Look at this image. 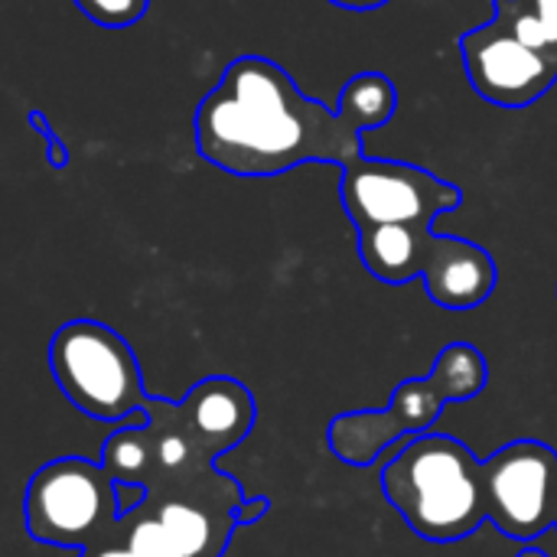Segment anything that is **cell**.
I'll list each match as a JSON object with an SVG mask.
<instances>
[{"label": "cell", "mask_w": 557, "mask_h": 557, "mask_svg": "<svg viewBox=\"0 0 557 557\" xmlns=\"http://www.w3.org/2000/svg\"><path fill=\"white\" fill-rule=\"evenodd\" d=\"M82 557H137L127 545H124V539H108V542H98V545H91V548H85Z\"/></svg>", "instance_id": "cell-18"}, {"label": "cell", "mask_w": 557, "mask_h": 557, "mask_svg": "<svg viewBox=\"0 0 557 557\" xmlns=\"http://www.w3.org/2000/svg\"><path fill=\"white\" fill-rule=\"evenodd\" d=\"M519 10H525L552 39V46L557 49V0H512Z\"/></svg>", "instance_id": "cell-17"}, {"label": "cell", "mask_w": 557, "mask_h": 557, "mask_svg": "<svg viewBox=\"0 0 557 557\" xmlns=\"http://www.w3.org/2000/svg\"><path fill=\"white\" fill-rule=\"evenodd\" d=\"M176 408H180L183 428L212 457L242 444L251 434L255 418H258L251 388L228 375H212V379L196 382Z\"/></svg>", "instance_id": "cell-9"}, {"label": "cell", "mask_w": 557, "mask_h": 557, "mask_svg": "<svg viewBox=\"0 0 557 557\" xmlns=\"http://www.w3.org/2000/svg\"><path fill=\"white\" fill-rule=\"evenodd\" d=\"M382 496L424 542L450 545L486 519L483 463L447 434H418L382 470Z\"/></svg>", "instance_id": "cell-2"}, {"label": "cell", "mask_w": 557, "mask_h": 557, "mask_svg": "<svg viewBox=\"0 0 557 557\" xmlns=\"http://www.w3.org/2000/svg\"><path fill=\"white\" fill-rule=\"evenodd\" d=\"M431 385L437 388V395L454 405V401H470L486 388L490 369L483 352L473 343H450L437 352L434 369H431Z\"/></svg>", "instance_id": "cell-12"}, {"label": "cell", "mask_w": 557, "mask_h": 557, "mask_svg": "<svg viewBox=\"0 0 557 557\" xmlns=\"http://www.w3.org/2000/svg\"><path fill=\"white\" fill-rule=\"evenodd\" d=\"M193 127L199 157L245 180L281 176L304 163L349 166L362 157V134L339 111L304 95L284 65L255 52L225 65Z\"/></svg>", "instance_id": "cell-1"}, {"label": "cell", "mask_w": 557, "mask_h": 557, "mask_svg": "<svg viewBox=\"0 0 557 557\" xmlns=\"http://www.w3.org/2000/svg\"><path fill=\"white\" fill-rule=\"evenodd\" d=\"M26 121H29V127H33V131L42 137V144H46V163H49L52 170H62V166L69 163V147L62 144L59 131H52L49 117H46L39 108H29Z\"/></svg>", "instance_id": "cell-16"}, {"label": "cell", "mask_w": 557, "mask_h": 557, "mask_svg": "<svg viewBox=\"0 0 557 557\" xmlns=\"http://www.w3.org/2000/svg\"><path fill=\"white\" fill-rule=\"evenodd\" d=\"M398 437H408L405 424L392 408L385 411H349L330 421V450L349 463V467H369L379 460V454L395 444Z\"/></svg>", "instance_id": "cell-10"}, {"label": "cell", "mask_w": 557, "mask_h": 557, "mask_svg": "<svg viewBox=\"0 0 557 557\" xmlns=\"http://www.w3.org/2000/svg\"><path fill=\"white\" fill-rule=\"evenodd\" d=\"M555 529H557V525H555Z\"/></svg>", "instance_id": "cell-22"}, {"label": "cell", "mask_w": 557, "mask_h": 557, "mask_svg": "<svg viewBox=\"0 0 557 557\" xmlns=\"http://www.w3.org/2000/svg\"><path fill=\"white\" fill-rule=\"evenodd\" d=\"M101 463L114 473L117 483H144L153 463V444L147 424L114 431L101 450Z\"/></svg>", "instance_id": "cell-13"}, {"label": "cell", "mask_w": 557, "mask_h": 557, "mask_svg": "<svg viewBox=\"0 0 557 557\" xmlns=\"http://www.w3.org/2000/svg\"><path fill=\"white\" fill-rule=\"evenodd\" d=\"M444 398L437 395V388L431 385V379H408L398 385V392L392 395V411L398 414V421L405 424V431L411 437L428 434L431 424L437 421V414L444 411Z\"/></svg>", "instance_id": "cell-14"}, {"label": "cell", "mask_w": 557, "mask_h": 557, "mask_svg": "<svg viewBox=\"0 0 557 557\" xmlns=\"http://www.w3.org/2000/svg\"><path fill=\"white\" fill-rule=\"evenodd\" d=\"M49 369L72 408L95 421H127L147 424L144 375L131 343L98 323L69 320L55 330L49 343Z\"/></svg>", "instance_id": "cell-4"}, {"label": "cell", "mask_w": 557, "mask_h": 557, "mask_svg": "<svg viewBox=\"0 0 557 557\" xmlns=\"http://www.w3.org/2000/svg\"><path fill=\"white\" fill-rule=\"evenodd\" d=\"M519 557H545V555H542V552H535V548H529V552H522Z\"/></svg>", "instance_id": "cell-21"}, {"label": "cell", "mask_w": 557, "mask_h": 557, "mask_svg": "<svg viewBox=\"0 0 557 557\" xmlns=\"http://www.w3.org/2000/svg\"><path fill=\"white\" fill-rule=\"evenodd\" d=\"M362 268L385 284L424 281L428 297L454 313L483 307L496 284L499 268L493 255L457 235H437L434 225H372L356 235Z\"/></svg>", "instance_id": "cell-3"}, {"label": "cell", "mask_w": 557, "mask_h": 557, "mask_svg": "<svg viewBox=\"0 0 557 557\" xmlns=\"http://www.w3.org/2000/svg\"><path fill=\"white\" fill-rule=\"evenodd\" d=\"M460 62L473 91L506 111L532 108L557 85V52L522 42L499 20L460 36Z\"/></svg>", "instance_id": "cell-8"}, {"label": "cell", "mask_w": 557, "mask_h": 557, "mask_svg": "<svg viewBox=\"0 0 557 557\" xmlns=\"http://www.w3.org/2000/svg\"><path fill=\"white\" fill-rule=\"evenodd\" d=\"M23 519L33 542L85 552L114 539L121 525L117 480L104 463L82 457L52 460L33 473Z\"/></svg>", "instance_id": "cell-5"}, {"label": "cell", "mask_w": 557, "mask_h": 557, "mask_svg": "<svg viewBox=\"0 0 557 557\" xmlns=\"http://www.w3.org/2000/svg\"><path fill=\"white\" fill-rule=\"evenodd\" d=\"M95 26L104 29H127L144 20L150 0H72Z\"/></svg>", "instance_id": "cell-15"}, {"label": "cell", "mask_w": 557, "mask_h": 557, "mask_svg": "<svg viewBox=\"0 0 557 557\" xmlns=\"http://www.w3.org/2000/svg\"><path fill=\"white\" fill-rule=\"evenodd\" d=\"M339 117L359 134L388 124L398 111V88L385 72H356L339 91Z\"/></svg>", "instance_id": "cell-11"}, {"label": "cell", "mask_w": 557, "mask_h": 557, "mask_svg": "<svg viewBox=\"0 0 557 557\" xmlns=\"http://www.w3.org/2000/svg\"><path fill=\"white\" fill-rule=\"evenodd\" d=\"M339 199L356 232L372 225H434L441 215H450L463 206L460 186L444 176L401 160L359 157L343 166Z\"/></svg>", "instance_id": "cell-6"}, {"label": "cell", "mask_w": 557, "mask_h": 557, "mask_svg": "<svg viewBox=\"0 0 557 557\" xmlns=\"http://www.w3.org/2000/svg\"><path fill=\"white\" fill-rule=\"evenodd\" d=\"M490 522L512 542H535L557 525V450L512 441L483 463Z\"/></svg>", "instance_id": "cell-7"}, {"label": "cell", "mask_w": 557, "mask_h": 557, "mask_svg": "<svg viewBox=\"0 0 557 557\" xmlns=\"http://www.w3.org/2000/svg\"><path fill=\"white\" fill-rule=\"evenodd\" d=\"M333 7H343V10H356V13H366V10H379L385 7L388 0H330Z\"/></svg>", "instance_id": "cell-20"}, {"label": "cell", "mask_w": 557, "mask_h": 557, "mask_svg": "<svg viewBox=\"0 0 557 557\" xmlns=\"http://www.w3.org/2000/svg\"><path fill=\"white\" fill-rule=\"evenodd\" d=\"M268 512H271V503H268V499H251V503H242V506L235 509V522H238V525H251V522L264 519Z\"/></svg>", "instance_id": "cell-19"}]
</instances>
